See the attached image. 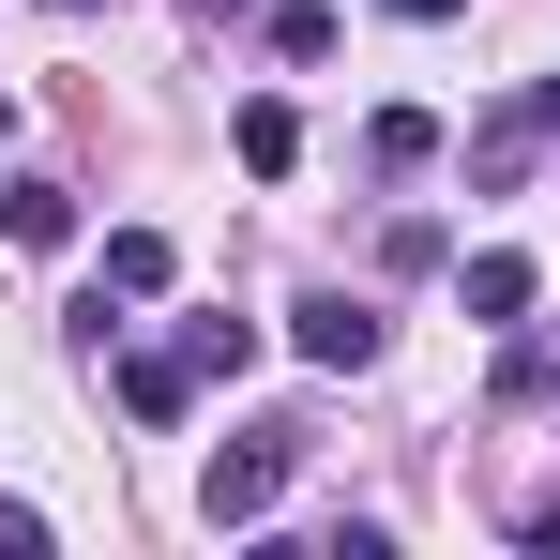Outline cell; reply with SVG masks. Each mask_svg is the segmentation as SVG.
<instances>
[{
	"label": "cell",
	"instance_id": "cell-8",
	"mask_svg": "<svg viewBox=\"0 0 560 560\" xmlns=\"http://www.w3.org/2000/svg\"><path fill=\"white\" fill-rule=\"evenodd\" d=\"M530 137H560V77H530V92L485 121V152H530Z\"/></svg>",
	"mask_w": 560,
	"mask_h": 560
},
{
	"label": "cell",
	"instance_id": "cell-12",
	"mask_svg": "<svg viewBox=\"0 0 560 560\" xmlns=\"http://www.w3.org/2000/svg\"><path fill=\"white\" fill-rule=\"evenodd\" d=\"M394 15H455V0H394Z\"/></svg>",
	"mask_w": 560,
	"mask_h": 560
},
{
	"label": "cell",
	"instance_id": "cell-5",
	"mask_svg": "<svg viewBox=\"0 0 560 560\" xmlns=\"http://www.w3.org/2000/svg\"><path fill=\"white\" fill-rule=\"evenodd\" d=\"M167 273H183V258H167V228H106V303H152Z\"/></svg>",
	"mask_w": 560,
	"mask_h": 560
},
{
	"label": "cell",
	"instance_id": "cell-6",
	"mask_svg": "<svg viewBox=\"0 0 560 560\" xmlns=\"http://www.w3.org/2000/svg\"><path fill=\"white\" fill-rule=\"evenodd\" d=\"M243 167H258V183H288V167H303V121H288V106H273V92L243 106Z\"/></svg>",
	"mask_w": 560,
	"mask_h": 560
},
{
	"label": "cell",
	"instance_id": "cell-2",
	"mask_svg": "<svg viewBox=\"0 0 560 560\" xmlns=\"http://www.w3.org/2000/svg\"><path fill=\"white\" fill-rule=\"evenodd\" d=\"M288 349H303V364H378V303L303 288V303H288Z\"/></svg>",
	"mask_w": 560,
	"mask_h": 560
},
{
	"label": "cell",
	"instance_id": "cell-10",
	"mask_svg": "<svg viewBox=\"0 0 560 560\" xmlns=\"http://www.w3.org/2000/svg\"><path fill=\"white\" fill-rule=\"evenodd\" d=\"M15 243H77V197H61V183H15Z\"/></svg>",
	"mask_w": 560,
	"mask_h": 560
},
{
	"label": "cell",
	"instance_id": "cell-4",
	"mask_svg": "<svg viewBox=\"0 0 560 560\" xmlns=\"http://www.w3.org/2000/svg\"><path fill=\"white\" fill-rule=\"evenodd\" d=\"M121 409H137V424H183V409H197V364H183V349H121Z\"/></svg>",
	"mask_w": 560,
	"mask_h": 560
},
{
	"label": "cell",
	"instance_id": "cell-7",
	"mask_svg": "<svg viewBox=\"0 0 560 560\" xmlns=\"http://www.w3.org/2000/svg\"><path fill=\"white\" fill-rule=\"evenodd\" d=\"M183 364L197 378H243V364H258V318H183Z\"/></svg>",
	"mask_w": 560,
	"mask_h": 560
},
{
	"label": "cell",
	"instance_id": "cell-3",
	"mask_svg": "<svg viewBox=\"0 0 560 560\" xmlns=\"http://www.w3.org/2000/svg\"><path fill=\"white\" fill-rule=\"evenodd\" d=\"M455 303L485 318V334H515V318H530V258H515V243H485V258L455 273Z\"/></svg>",
	"mask_w": 560,
	"mask_h": 560
},
{
	"label": "cell",
	"instance_id": "cell-1",
	"mask_svg": "<svg viewBox=\"0 0 560 560\" xmlns=\"http://www.w3.org/2000/svg\"><path fill=\"white\" fill-rule=\"evenodd\" d=\"M288 469H303V424H258V440H228V455L197 469V515H212V530H258V515L288 500Z\"/></svg>",
	"mask_w": 560,
	"mask_h": 560
},
{
	"label": "cell",
	"instance_id": "cell-13",
	"mask_svg": "<svg viewBox=\"0 0 560 560\" xmlns=\"http://www.w3.org/2000/svg\"><path fill=\"white\" fill-rule=\"evenodd\" d=\"M0 243H15V183H0Z\"/></svg>",
	"mask_w": 560,
	"mask_h": 560
},
{
	"label": "cell",
	"instance_id": "cell-9",
	"mask_svg": "<svg viewBox=\"0 0 560 560\" xmlns=\"http://www.w3.org/2000/svg\"><path fill=\"white\" fill-rule=\"evenodd\" d=\"M364 152H378V167H424V152H440V121H424V106H378Z\"/></svg>",
	"mask_w": 560,
	"mask_h": 560
},
{
	"label": "cell",
	"instance_id": "cell-11",
	"mask_svg": "<svg viewBox=\"0 0 560 560\" xmlns=\"http://www.w3.org/2000/svg\"><path fill=\"white\" fill-rule=\"evenodd\" d=\"M46 546V515H31V500H0V560H31Z\"/></svg>",
	"mask_w": 560,
	"mask_h": 560
}]
</instances>
